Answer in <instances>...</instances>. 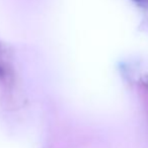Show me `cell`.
Returning a JSON list of instances; mask_svg holds the SVG:
<instances>
[]
</instances>
